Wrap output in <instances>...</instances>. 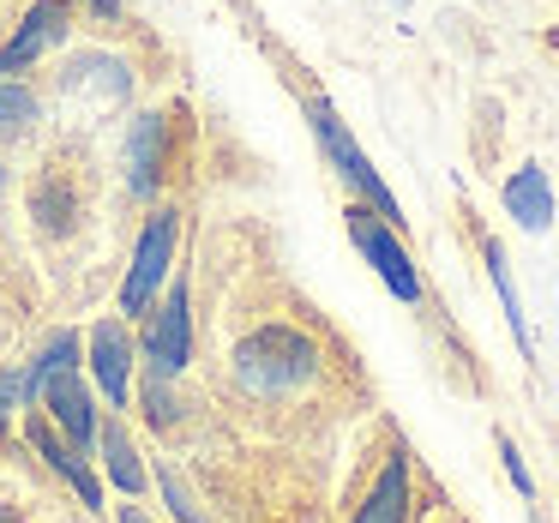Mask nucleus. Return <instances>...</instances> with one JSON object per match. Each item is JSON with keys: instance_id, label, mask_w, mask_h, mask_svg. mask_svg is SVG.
<instances>
[{"instance_id": "nucleus-1", "label": "nucleus", "mask_w": 559, "mask_h": 523, "mask_svg": "<svg viewBox=\"0 0 559 523\" xmlns=\"http://www.w3.org/2000/svg\"><path fill=\"white\" fill-rule=\"evenodd\" d=\"M313 373H319V349L295 325H259L235 343V385L253 391V397L301 391Z\"/></svg>"}, {"instance_id": "nucleus-15", "label": "nucleus", "mask_w": 559, "mask_h": 523, "mask_svg": "<svg viewBox=\"0 0 559 523\" xmlns=\"http://www.w3.org/2000/svg\"><path fill=\"white\" fill-rule=\"evenodd\" d=\"M37 121H43L37 91H31L25 79H0V145H13V139H25Z\"/></svg>"}, {"instance_id": "nucleus-20", "label": "nucleus", "mask_w": 559, "mask_h": 523, "mask_svg": "<svg viewBox=\"0 0 559 523\" xmlns=\"http://www.w3.org/2000/svg\"><path fill=\"white\" fill-rule=\"evenodd\" d=\"M499 457H506V475H511V487H518L523 499H535V482H530V469H523V457H518V445H511L506 433H499Z\"/></svg>"}, {"instance_id": "nucleus-2", "label": "nucleus", "mask_w": 559, "mask_h": 523, "mask_svg": "<svg viewBox=\"0 0 559 523\" xmlns=\"http://www.w3.org/2000/svg\"><path fill=\"white\" fill-rule=\"evenodd\" d=\"M307 121H313V139H319V151L331 157V169H337V181L355 193V205L379 211V217H385L391 229H403V205H397V193H391V187L379 181V169L367 163V151L349 139V127H343V115L331 109V103H307Z\"/></svg>"}, {"instance_id": "nucleus-7", "label": "nucleus", "mask_w": 559, "mask_h": 523, "mask_svg": "<svg viewBox=\"0 0 559 523\" xmlns=\"http://www.w3.org/2000/svg\"><path fill=\"white\" fill-rule=\"evenodd\" d=\"M85 361H91V379L97 391L109 397V409H127V391H133V361H139V343L121 319H97L91 325V343H85Z\"/></svg>"}, {"instance_id": "nucleus-4", "label": "nucleus", "mask_w": 559, "mask_h": 523, "mask_svg": "<svg viewBox=\"0 0 559 523\" xmlns=\"http://www.w3.org/2000/svg\"><path fill=\"white\" fill-rule=\"evenodd\" d=\"M349 217V241H355V253L367 259V265L379 271V283H385L397 301H421V271H415V259H409V247L397 241V229H391L379 211H367V205H349L343 211Z\"/></svg>"}, {"instance_id": "nucleus-16", "label": "nucleus", "mask_w": 559, "mask_h": 523, "mask_svg": "<svg viewBox=\"0 0 559 523\" xmlns=\"http://www.w3.org/2000/svg\"><path fill=\"white\" fill-rule=\"evenodd\" d=\"M481 259H487V277H493V289H499V307H506L511 337H518V349H523V355H530V319H523L518 283H511V265H506V247H499V241H487V247H481Z\"/></svg>"}, {"instance_id": "nucleus-24", "label": "nucleus", "mask_w": 559, "mask_h": 523, "mask_svg": "<svg viewBox=\"0 0 559 523\" xmlns=\"http://www.w3.org/2000/svg\"><path fill=\"white\" fill-rule=\"evenodd\" d=\"M0 187H7V175H0Z\"/></svg>"}, {"instance_id": "nucleus-21", "label": "nucleus", "mask_w": 559, "mask_h": 523, "mask_svg": "<svg viewBox=\"0 0 559 523\" xmlns=\"http://www.w3.org/2000/svg\"><path fill=\"white\" fill-rule=\"evenodd\" d=\"M73 13H91V19H103V25H121V0H67Z\"/></svg>"}, {"instance_id": "nucleus-18", "label": "nucleus", "mask_w": 559, "mask_h": 523, "mask_svg": "<svg viewBox=\"0 0 559 523\" xmlns=\"http://www.w3.org/2000/svg\"><path fill=\"white\" fill-rule=\"evenodd\" d=\"M157 487H163V499H169V511L181 523H205V511H199V499H193V487L181 482L175 469H157Z\"/></svg>"}, {"instance_id": "nucleus-10", "label": "nucleus", "mask_w": 559, "mask_h": 523, "mask_svg": "<svg viewBox=\"0 0 559 523\" xmlns=\"http://www.w3.org/2000/svg\"><path fill=\"white\" fill-rule=\"evenodd\" d=\"M61 91H73V97H91V109H103V103H121L127 91H133V67L121 61V55H73V61L61 67Z\"/></svg>"}, {"instance_id": "nucleus-14", "label": "nucleus", "mask_w": 559, "mask_h": 523, "mask_svg": "<svg viewBox=\"0 0 559 523\" xmlns=\"http://www.w3.org/2000/svg\"><path fill=\"white\" fill-rule=\"evenodd\" d=\"M506 211L523 229H547V223H554V187H547V175L535 169V163H523L506 181Z\"/></svg>"}, {"instance_id": "nucleus-8", "label": "nucleus", "mask_w": 559, "mask_h": 523, "mask_svg": "<svg viewBox=\"0 0 559 523\" xmlns=\"http://www.w3.org/2000/svg\"><path fill=\"white\" fill-rule=\"evenodd\" d=\"M25 433H31V445H37V457L49 463V469L61 475V482L73 487V494L85 499L91 511H103V475L91 469V457H85V451H79V445H67V439L55 433V421H49V415H43V409H31Z\"/></svg>"}, {"instance_id": "nucleus-6", "label": "nucleus", "mask_w": 559, "mask_h": 523, "mask_svg": "<svg viewBox=\"0 0 559 523\" xmlns=\"http://www.w3.org/2000/svg\"><path fill=\"white\" fill-rule=\"evenodd\" d=\"M67 31H73V7H67V0H31V13L19 19V31L7 37V49H0V79L31 73L43 55L61 49Z\"/></svg>"}, {"instance_id": "nucleus-11", "label": "nucleus", "mask_w": 559, "mask_h": 523, "mask_svg": "<svg viewBox=\"0 0 559 523\" xmlns=\"http://www.w3.org/2000/svg\"><path fill=\"white\" fill-rule=\"evenodd\" d=\"M79 211H85V199H79V187L67 181L61 169H43L37 187H31V223H37L43 235H73L79 229Z\"/></svg>"}, {"instance_id": "nucleus-12", "label": "nucleus", "mask_w": 559, "mask_h": 523, "mask_svg": "<svg viewBox=\"0 0 559 523\" xmlns=\"http://www.w3.org/2000/svg\"><path fill=\"white\" fill-rule=\"evenodd\" d=\"M349 523H409V457H403V451H391V457H385L379 482L367 487L361 511H355Z\"/></svg>"}, {"instance_id": "nucleus-22", "label": "nucleus", "mask_w": 559, "mask_h": 523, "mask_svg": "<svg viewBox=\"0 0 559 523\" xmlns=\"http://www.w3.org/2000/svg\"><path fill=\"white\" fill-rule=\"evenodd\" d=\"M121 523H151V518H145L139 506H121Z\"/></svg>"}, {"instance_id": "nucleus-17", "label": "nucleus", "mask_w": 559, "mask_h": 523, "mask_svg": "<svg viewBox=\"0 0 559 523\" xmlns=\"http://www.w3.org/2000/svg\"><path fill=\"white\" fill-rule=\"evenodd\" d=\"M139 403H145V421H151V427H175V421H181V409H187V403L175 397V379H169V373H145Z\"/></svg>"}, {"instance_id": "nucleus-19", "label": "nucleus", "mask_w": 559, "mask_h": 523, "mask_svg": "<svg viewBox=\"0 0 559 523\" xmlns=\"http://www.w3.org/2000/svg\"><path fill=\"white\" fill-rule=\"evenodd\" d=\"M13 409H31V385L25 373H0V439L13 427Z\"/></svg>"}, {"instance_id": "nucleus-9", "label": "nucleus", "mask_w": 559, "mask_h": 523, "mask_svg": "<svg viewBox=\"0 0 559 523\" xmlns=\"http://www.w3.org/2000/svg\"><path fill=\"white\" fill-rule=\"evenodd\" d=\"M163 169H169V115H139L127 127V187L139 199H157Z\"/></svg>"}, {"instance_id": "nucleus-5", "label": "nucleus", "mask_w": 559, "mask_h": 523, "mask_svg": "<svg viewBox=\"0 0 559 523\" xmlns=\"http://www.w3.org/2000/svg\"><path fill=\"white\" fill-rule=\"evenodd\" d=\"M145 361L151 373L181 379L187 361H193V289L187 283H169L157 295V307L145 313Z\"/></svg>"}, {"instance_id": "nucleus-3", "label": "nucleus", "mask_w": 559, "mask_h": 523, "mask_svg": "<svg viewBox=\"0 0 559 523\" xmlns=\"http://www.w3.org/2000/svg\"><path fill=\"white\" fill-rule=\"evenodd\" d=\"M175 241H181V211H151L145 229H139V247H133V265H127V283H121V313L127 319H145L157 307V295L169 289V271H175Z\"/></svg>"}, {"instance_id": "nucleus-23", "label": "nucleus", "mask_w": 559, "mask_h": 523, "mask_svg": "<svg viewBox=\"0 0 559 523\" xmlns=\"http://www.w3.org/2000/svg\"><path fill=\"white\" fill-rule=\"evenodd\" d=\"M0 523H25V518H19V511L7 506V499H0Z\"/></svg>"}, {"instance_id": "nucleus-13", "label": "nucleus", "mask_w": 559, "mask_h": 523, "mask_svg": "<svg viewBox=\"0 0 559 523\" xmlns=\"http://www.w3.org/2000/svg\"><path fill=\"white\" fill-rule=\"evenodd\" d=\"M97 451H103V469H109L115 494H127V499H145L151 475H145V457H139L133 433H127L121 421H103V427H97Z\"/></svg>"}]
</instances>
